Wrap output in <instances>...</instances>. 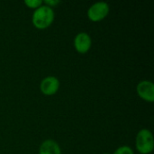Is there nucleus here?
Returning <instances> with one entry per match:
<instances>
[{
    "mask_svg": "<svg viewBox=\"0 0 154 154\" xmlns=\"http://www.w3.org/2000/svg\"><path fill=\"white\" fill-rule=\"evenodd\" d=\"M54 12L51 7L47 5H41L38 7L32 15V23L35 27L39 29H45L53 22Z\"/></svg>",
    "mask_w": 154,
    "mask_h": 154,
    "instance_id": "nucleus-1",
    "label": "nucleus"
},
{
    "mask_svg": "<svg viewBox=\"0 0 154 154\" xmlns=\"http://www.w3.org/2000/svg\"><path fill=\"white\" fill-rule=\"evenodd\" d=\"M60 87V81L55 77H47L41 82V90L44 95L51 96L55 94Z\"/></svg>",
    "mask_w": 154,
    "mask_h": 154,
    "instance_id": "nucleus-5",
    "label": "nucleus"
},
{
    "mask_svg": "<svg viewBox=\"0 0 154 154\" xmlns=\"http://www.w3.org/2000/svg\"><path fill=\"white\" fill-rule=\"evenodd\" d=\"M138 95L144 100L149 102L154 101V85L152 81L143 80L137 86Z\"/></svg>",
    "mask_w": 154,
    "mask_h": 154,
    "instance_id": "nucleus-4",
    "label": "nucleus"
},
{
    "mask_svg": "<svg viewBox=\"0 0 154 154\" xmlns=\"http://www.w3.org/2000/svg\"><path fill=\"white\" fill-rule=\"evenodd\" d=\"M24 4L30 7V8H38L42 5V0H26L24 1Z\"/></svg>",
    "mask_w": 154,
    "mask_h": 154,
    "instance_id": "nucleus-8",
    "label": "nucleus"
},
{
    "mask_svg": "<svg viewBox=\"0 0 154 154\" xmlns=\"http://www.w3.org/2000/svg\"><path fill=\"white\" fill-rule=\"evenodd\" d=\"M74 45L79 53H86L91 47V38L88 33L80 32L75 37Z\"/></svg>",
    "mask_w": 154,
    "mask_h": 154,
    "instance_id": "nucleus-6",
    "label": "nucleus"
},
{
    "mask_svg": "<svg viewBox=\"0 0 154 154\" xmlns=\"http://www.w3.org/2000/svg\"><path fill=\"white\" fill-rule=\"evenodd\" d=\"M39 154H61L59 144L53 140L43 142L40 147Z\"/></svg>",
    "mask_w": 154,
    "mask_h": 154,
    "instance_id": "nucleus-7",
    "label": "nucleus"
},
{
    "mask_svg": "<svg viewBox=\"0 0 154 154\" xmlns=\"http://www.w3.org/2000/svg\"><path fill=\"white\" fill-rule=\"evenodd\" d=\"M114 154H134L133 150L128 147V146H122L120 148H118Z\"/></svg>",
    "mask_w": 154,
    "mask_h": 154,
    "instance_id": "nucleus-9",
    "label": "nucleus"
},
{
    "mask_svg": "<svg viewBox=\"0 0 154 154\" xmlns=\"http://www.w3.org/2000/svg\"><path fill=\"white\" fill-rule=\"evenodd\" d=\"M105 154H108V153H105Z\"/></svg>",
    "mask_w": 154,
    "mask_h": 154,
    "instance_id": "nucleus-11",
    "label": "nucleus"
},
{
    "mask_svg": "<svg viewBox=\"0 0 154 154\" xmlns=\"http://www.w3.org/2000/svg\"><path fill=\"white\" fill-rule=\"evenodd\" d=\"M154 147V140L152 134L147 130H141L136 137V148L142 154L151 153Z\"/></svg>",
    "mask_w": 154,
    "mask_h": 154,
    "instance_id": "nucleus-2",
    "label": "nucleus"
},
{
    "mask_svg": "<svg viewBox=\"0 0 154 154\" xmlns=\"http://www.w3.org/2000/svg\"><path fill=\"white\" fill-rule=\"evenodd\" d=\"M109 13V6L106 2H98L91 5L88 11V15L90 20L98 22L104 19Z\"/></svg>",
    "mask_w": 154,
    "mask_h": 154,
    "instance_id": "nucleus-3",
    "label": "nucleus"
},
{
    "mask_svg": "<svg viewBox=\"0 0 154 154\" xmlns=\"http://www.w3.org/2000/svg\"><path fill=\"white\" fill-rule=\"evenodd\" d=\"M44 3L46 4L47 6H50V7H51V5H58V4L60 3V1H59V0H45Z\"/></svg>",
    "mask_w": 154,
    "mask_h": 154,
    "instance_id": "nucleus-10",
    "label": "nucleus"
}]
</instances>
